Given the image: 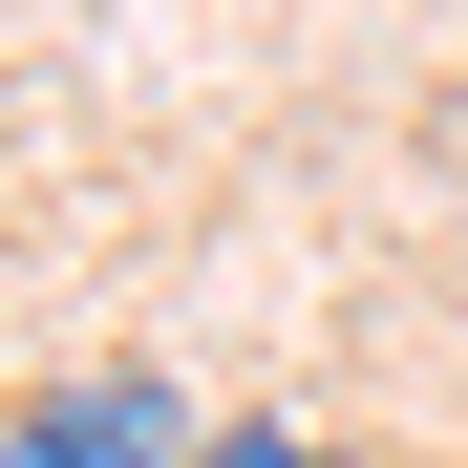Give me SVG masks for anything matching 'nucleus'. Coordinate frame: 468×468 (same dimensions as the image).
<instances>
[{"label": "nucleus", "mask_w": 468, "mask_h": 468, "mask_svg": "<svg viewBox=\"0 0 468 468\" xmlns=\"http://www.w3.org/2000/svg\"><path fill=\"white\" fill-rule=\"evenodd\" d=\"M0 468H192V405L171 383H43L0 426Z\"/></svg>", "instance_id": "f257e3e1"}, {"label": "nucleus", "mask_w": 468, "mask_h": 468, "mask_svg": "<svg viewBox=\"0 0 468 468\" xmlns=\"http://www.w3.org/2000/svg\"><path fill=\"white\" fill-rule=\"evenodd\" d=\"M192 468H341V447H298V426H213Z\"/></svg>", "instance_id": "f03ea898"}]
</instances>
